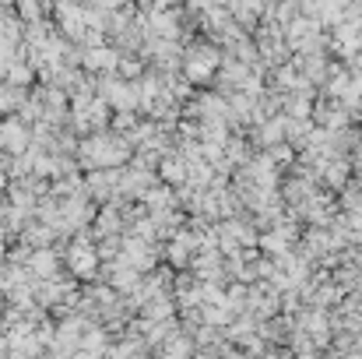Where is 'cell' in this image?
<instances>
[{
    "mask_svg": "<svg viewBox=\"0 0 362 359\" xmlns=\"http://www.w3.org/2000/svg\"><path fill=\"white\" fill-rule=\"evenodd\" d=\"M28 148H32V123H25L18 113H4L0 117V152L25 155Z\"/></svg>",
    "mask_w": 362,
    "mask_h": 359,
    "instance_id": "obj_1",
    "label": "cell"
},
{
    "mask_svg": "<svg viewBox=\"0 0 362 359\" xmlns=\"http://www.w3.org/2000/svg\"><path fill=\"white\" fill-rule=\"evenodd\" d=\"M158 180L162 183H169V187H180V183H187L190 180V159L180 152V148H173V152H165L162 155V162H158Z\"/></svg>",
    "mask_w": 362,
    "mask_h": 359,
    "instance_id": "obj_2",
    "label": "cell"
}]
</instances>
